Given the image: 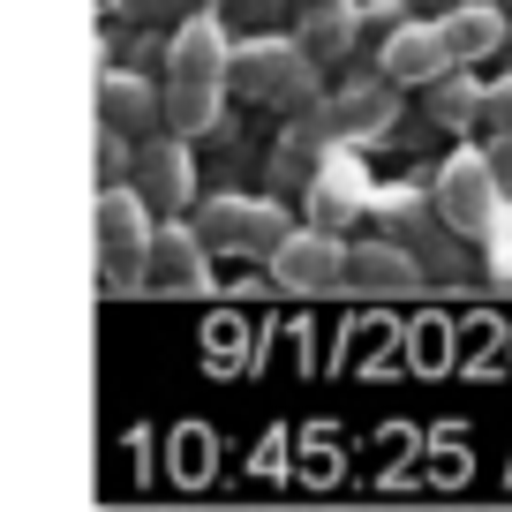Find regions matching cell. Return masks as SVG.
Masks as SVG:
<instances>
[{
	"mask_svg": "<svg viewBox=\"0 0 512 512\" xmlns=\"http://www.w3.org/2000/svg\"><path fill=\"white\" fill-rule=\"evenodd\" d=\"M113 16H136V23H189L196 0H106Z\"/></svg>",
	"mask_w": 512,
	"mask_h": 512,
	"instance_id": "cell-19",
	"label": "cell"
},
{
	"mask_svg": "<svg viewBox=\"0 0 512 512\" xmlns=\"http://www.w3.org/2000/svg\"><path fill=\"white\" fill-rule=\"evenodd\" d=\"M482 128H490V136H512V76L490 83V98H482Z\"/></svg>",
	"mask_w": 512,
	"mask_h": 512,
	"instance_id": "cell-20",
	"label": "cell"
},
{
	"mask_svg": "<svg viewBox=\"0 0 512 512\" xmlns=\"http://www.w3.org/2000/svg\"><path fill=\"white\" fill-rule=\"evenodd\" d=\"M354 16H362V46H384V38H400L407 23H415V8H407V0H362Z\"/></svg>",
	"mask_w": 512,
	"mask_h": 512,
	"instance_id": "cell-18",
	"label": "cell"
},
{
	"mask_svg": "<svg viewBox=\"0 0 512 512\" xmlns=\"http://www.w3.org/2000/svg\"><path fill=\"white\" fill-rule=\"evenodd\" d=\"M302 204H309V219H317L324 234H339V226H354L362 211H377V189H369V174H362V151H332Z\"/></svg>",
	"mask_w": 512,
	"mask_h": 512,
	"instance_id": "cell-9",
	"label": "cell"
},
{
	"mask_svg": "<svg viewBox=\"0 0 512 512\" xmlns=\"http://www.w3.org/2000/svg\"><path fill=\"white\" fill-rule=\"evenodd\" d=\"M490 159H497V174H505V189H512V136H490Z\"/></svg>",
	"mask_w": 512,
	"mask_h": 512,
	"instance_id": "cell-24",
	"label": "cell"
},
{
	"mask_svg": "<svg viewBox=\"0 0 512 512\" xmlns=\"http://www.w3.org/2000/svg\"><path fill=\"white\" fill-rule=\"evenodd\" d=\"M482 98H490V83H475L467 68H452L445 83H430V91H422V106H430L437 128H452V136H460V128L482 121Z\"/></svg>",
	"mask_w": 512,
	"mask_h": 512,
	"instance_id": "cell-14",
	"label": "cell"
},
{
	"mask_svg": "<svg viewBox=\"0 0 512 512\" xmlns=\"http://www.w3.org/2000/svg\"><path fill=\"white\" fill-rule=\"evenodd\" d=\"M128 189L144 196L159 219L196 211V159H189V136H151V144H136V181H128Z\"/></svg>",
	"mask_w": 512,
	"mask_h": 512,
	"instance_id": "cell-6",
	"label": "cell"
},
{
	"mask_svg": "<svg viewBox=\"0 0 512 512\" xmlns=\"http://www.w3.org/2000/svg\"><path fill=\"white\" fill-rule=\"evenodd\" d=\"M377 68H384L392 83H400V91H430V83H445V76H452L460 61H452L445 31L415 16V23L400 31V38H384V46H377Z\"/></svg>",
	"mask_w": 512,
	"mask_h": 512,
	"instance_id": "cell-10",
	"label": "cell"
},
{
	"mask_svg": "<svg viewBox=\"0 0 512 512\" xmlns=\"http://www.w3.org/2000/svg\"><path fill=\"white\" fill-rule=\"evenodd\" d=\"M505 53H512V46H505Z\"/></svg>",
	"mask_w": 512,
	"mask_h": 512,
	"instance_id": "cell-27",
	"label": "cell"
},
{
	"mask_svg": "<svg viewBox=\"0 0 512 512\" xmlns=\"http://www.w3.org/2000/svg\"><path fill=\"white\" fill-rule=\"evenodd\" d=\"M347 287L407 294V287H422V264H415V249H400L392 234H384V241H354V249H347Z\"/></svg>",
	"mask_w": 512,
	"mask_h": 512,
	"instance_id": "cell-12",
	"label": "cell"
},
{
	"mask_svg": "<svg viewBox=\"0 0 512 512\" xmlns=\"http://www.w3.org/2000/svg\"><path fill=\"white\" fill-rule=\"evenodd\" d=\"M407 8H415V16H422V23H445V16H460L467 0H407Z\"/></svg>",
	"mask_w": 512,
	"mask_h": 512,
	"instance_id": "cell-21",
	"label": "cell"
},
{
	"mask_svg": "<svg viewBox=\"0 0 512 512\" xmlns=\"http://www.w3.org/2000/svg\"><path fill=\"white\" fill-rule=\"evenodd\" d=\"M204 8H211V0H204Z\"/></svg>",
	"mask_w": 512,
	"mask_h": 512,
	"instance_id": "cell-26",
	"label": "cell"
},
{
	"mask_svg": "<svg viewBox=\"0 0 512 512\" xmlns=\"http://www.w3.org/2000/svg\"><path fill=\"white\" fill-rule=\"evenodd\" d=\"M211 8H219L226 31H256V38L272 31L279 16H294V0H211Z\"/></svg>",
	"mask_w": 512,
	"mask_h": 512,
	"instance_id": "cell-17",
	"label": "cell"
},
{
	"mask_svg": "<svg viewBox=\"0 0 512 512\" xmlns=\"http://www.w3.org/2000/svg\"><path fill=\"white\" fill-rule=\"evenodd\" d=\"M189 226L204 234L211 256H264V264L294 241V211H287V196H272V189L264 196H241V189L204 196V204L189 211Z\"/></svg>",
	"mask_w": 512,
	"mask_h": 512,
	"instance_id": "cell-4",
	"label": "cell"
},
{
	"mask_svg": "<svg viewBox=\"0 0 512 512\" xmlns=\"http://www.w3.org/2000/svg\"><path fill=\"white\" fill-rule=\"evenodd\" d=\"M490 272H497V287H512V234L490 249Z\"/></svg>",
	"mask_w": 512,
	"mask_h": 512,
	"instance_id": "cell-22",
	"label": "cell"
},
{
	"mask_svg": "<svg viewBox=\"0 0 512 512\" xmlns=\"http://www.w3.org/2000/svg\"><path fill=\"white\" fill-rule=\"evenodd\" d=\"M91 226H98V287H106V294H136V287H144V272H151L159 211H151L136 189H98Z\"/></svg>",
	"mask_w": 512,
	"mask_h": 512,
	"instance_id": "cell-5",
	"label": "cell"
},
{
	"mask_svg": "<svg viewBox=\"0 0 512 512\" xmlns=\"http://www.w3.org/2000/svg\"><path fill=\"white\" fill-rule=\"evenodd\" d=\"M332 8H362V0H294V16H332Z\"/></svg>",
	"mask_w": 512,
	"mask_h": 512,
	"instance_id": "cell-23",
	"label": "cell"
},
{
	"mask_svg": "<svg viewBox=\"0 0 512 512\" xmlns=\"http://www.w3.org/2000/svg\"><path fill=\"white\" fill-rule=\"evenodd\" d=\"M98 121L121 128V136H136V144H151V128L166 121V83H144L128 76V68H98Z\"/></svg>",
	"mask_w": 512,
	"mask_h": 512,
	"instance_id": "cell-11",
	"label": "cell"
},
{
	"mask_svg": "<svg viewBox=\"0 0 512 512\" xmlns=\"http://www.w3.org/2000/svg\"><path fill=\"white\" fill-rule=\"evenodd\" d=\"M505 8H512V0H505Z\"/></svg>",
	"mask_w": 512,
	"mask_h": 512,
	"instance_id": "cell-25",
	"label": "cell"
},
{
	"mask_svg": "<svg viewBox=\"0 0 512 512\" xmlns=\"http://www.w3.org/2000/svg\"><path fill=\"white\" fill-rule=\"evenodd\" d=\"M347 249L354 241L324 234V226H294V241L272 256V279L287 294H324V287H347Z\"/></svg>",
	"mask_w": 512,
	"mask_h": 512,
	"instance_id": "cell-7",
	"label": "cell"
},
{
	"mask_svg": "<svg viewBox=\"0 0 512 512\" xmlns=\"http://www.w3.org/2000/svg\"><path fill=\"white\" fill-rule=\"evenodd\" d=\"M98 189H128L121 174H136V136H121V128H106L98 121Z\"/></svg>",
	"mask_w": 512,
	"mask_h": 512,
	"instance_id": "cell-16",
	"label": "cell"
},
{
	"mask_svg": "<svg viewBox=\"0 0 512 512\" xmlns=\"http://www.w3.org/2000/svg\"><path fill=\"white\" fill-rule=\"evenodd\" d=\"M430 204H437V226H445L452 241L497 249V241L512 234V189H505L490 151H452V159L437 166V181H430Z\"/></svg>",
	"mask_w": 512,
	"mask_h": 512,
	"instance_id": "cell-2",
	"label": "cell"
},
{
	"mask_svg": "<svg viewBox=\"0 0 512 512\" xmlns=\"http://www.w3.org/2000/svg\"><path fill=\"white\" fill-rule=\"evenodd\" d=\"M437 31H445L452 61H460V68H475V61H490V53H505V46H512V8H490V0H467L460 16H445Z\"/></svg>",
	"mask_w": 512,
	"mask_h": 512,
	"instance_id": "cell-13",
	"label": "cell"
},
{
	"mask_svg": "<svg viewBox=\"0 0 512 512\" xmlns=\"http://www.w3.org/2000/svg\"><path fill=\"white\" fill-rule=\"evenodd\" d=\"M151 294H204L211 287V249L189 219H159L151 234V272H144Z\"/></svg>",
	"mask_w": 512,
	"mask_h": 512,
	"instance_id": "cell-8",
	"label": "cell"
},
{
	"mask_svg": "<svg viewBox=\"0 0 512 512\" xmlns=\"http://www.w3.org/2000/svg\"><path fill=\"white\" fill-rule=\"evenodd\" d=\"M234 98L256 106V113H287V121H302V113L324 98V68L309 61L302 38H279V31L241 38V46H234Z\"/></svg>",
	"mask_w": 512,
	"mask_h": 512,
	"instance_id": "cell-3",
	"label": "cell"
},
{
	"mask_svg": "<svg viewBox=\"0 0 512 512\" xmlns=\"http://www.w3.org/2000/svg\"><path fill=\"white\" fill-rule=\"evenodd\" d=\"M234 98V31L219 8H196L166 38V136H211Z\"/></svg>",
	"mask_w": 512,
	"mask_h": 512,
	"instance_id": "cell-1",
	"label": "cell"
},
{
	"mask_svg": "<svg viewBox=\"0 0 512 512\" xmlns=\"http://www.w3.org/2000/svg\"><path fill=\"white\" fill-rule=\"evenodd\" d=\"M294 23H302V46H309V61H317V68L362 53V16H354V8H332V16H294Z\"/></svg>",
	"mask_w": 512,
	"mask_h": 512,
	"instance_id": "cell-15",
	"label": "cell"
}]
</instances>
